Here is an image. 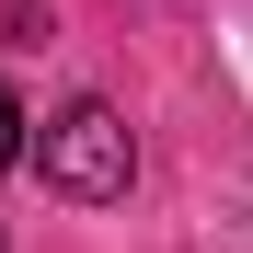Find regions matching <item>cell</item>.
<instances>
[{
	"label": "cell",
	"mask_w": 253,
	"mask_h": 253,
	"mask_svg": "<svg viewBox=\"0 0 253 253\" xmlns=\"http://www.w3.org/2000/svg\"><path fill=\"white\" fill-rule=\"evenodd\" d=\"M12 161H23V104L0 92V173H12Z\"/></svg>",
	"instance_id": "obj_2"
},
{
	"label": "cell",
	"mask_w": 253,
	"mask_h": 253,
	"mask_svg": "<svg viewBox=\"0 0 253 253\" xmlns=\"http://www.w3.org/2000/svg\"><path fill=\"white\" fill-rule=\"evenodd\" d=\"M35 161H46V184L58 196H81V207H104V196H126V173H138V138H126V115L115 104H58L46 126H35Z\"/></svg>",
	"instance_id": "obj_1"
}]
</instances>
